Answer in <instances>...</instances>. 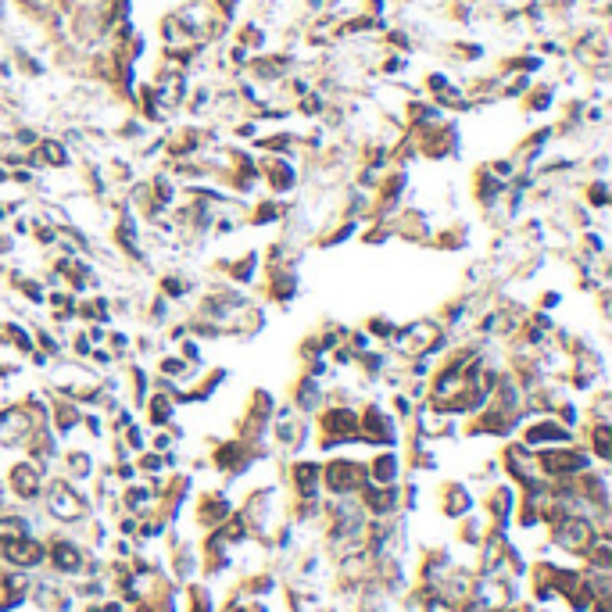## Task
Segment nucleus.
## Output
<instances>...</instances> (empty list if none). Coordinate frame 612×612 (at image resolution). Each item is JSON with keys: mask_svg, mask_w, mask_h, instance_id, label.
I'll return each mask as SVG.
<instances>
[{"mask_svg": "<svg viewBox=\"0 0 612 612\" xmlns=\"http://www.w3.org/2000/svg\"><path fill=\"white\" fill-rule=\"evenodd\" d=\"M258 183L269 190V197H287V194L297 190L301 169L287 155H262L258 158Z\"/></svg>", "mask_w": 612, "mask_h": 612, "instance_id": "obj_1", "label": "nucleus"}, {"mask_svg": "<svg viewBox=\"0 0 612 612\" xmlns=\"http://www.w3.org/2000/svg\"><path fill=\"white\" fill-rule=\"evenodd\" d=\"M322 426V448H333L341 441H358V412L348 405H326L319 412Z\"/></svg>", "mask_w": 612, "mask_h": 612, "instance_id": "obj_2", "label": "nucleus"}, {"mask_svg": "<svg viewBox=\"0 0 612 612\" xmlns=\"http://www.w3.org/2000/svg\"><path fill=\"white\" fill-rule=\"evenodd\" d=\"M215 265H219V276L226 283H233L240 290H251V287H258V276H262V251L251 248L236 258H219Z\"/></svg>", "mask_w": 612, "mask_h": 612, "instance_id": "obj_3", "label": "nucleus"}, {"mask_svg": "<svg viewBox=\"0 0 612 612\" xmlns=\"http://www.w3.org/2000/svg\"><path fill=\"white\" fill-rule=\"evenodd\" d=\"M365 480H369V473L362 469V462H351V458H336L319 476V483H326V491L333 494H355L365 487Z\"/></svg>", "mask_w": 612, "mask_h": 612, "instance_id": "obj_4", "label": "nucleus"}, {"mask_svg": "<svg viewBox=\"0 0 612 612\" xmlns=\"http://www.w3.org/2000/svg\"><path fill=\"white\" fill-rule=\"evenodd\" d=\"M358 437L376 441V444H394L397 441V426L380 405H365L358 412Z\"/></svg>", "mask_w": 612, "mask_h": 612, "instance_id": "obj_5", "label": "nucleus"}, {"mask_svg": "<svg viewBox=\"0 0 612 612\" xmlns=\"http://www.w3.org/2000/svg\"><path fill=\"white\" fill-rule=\"evenodd\" d=\"M505 194H508V183L505 179H498L487 165H480L476 172H473V201L483 208V211H494V208H501V201H505Z\"/></svg>", "mask_w": 612, "mask_h": 612, "instance_id": "obj_6", "label": "nucleus"}, {"mask_svg": "<svg viewBox=\"0 0 612 612\" xmlns=\"http://www.w3.org/2000/svg\"><path fill=\"white\" fill-rule=\"evenodd\" d=\"M573 441V430L569 426H562L555 415L548 419H534L523 426V444L527 448H544V444H569Z\"/></svg>", "mask_w": 612, "mask_h": 612, "instance_id": "obj_7", "label": "nucleus"}, {"mask_svg": "<svg viewBox=\"0 0 612 612\" xmlns=\"http://www.w3.org/2000/svg\"><path fill=\"white\" fill-rule=\"evenodd\" d=\"M290 201L287 197H262V201H255L251 204V211H248V222L251 229H265V226H283L287 222V215H290Z\"/></svg>", "mask_w": 612, "mask_h": 612, "instance_id": "obj_8", "label": "nucleus"}, {"mask_svg": "<svg viewBox=\"0 0 612 612\" xmlns=\"http://www.w3.org/2000/svg\"><path fill=\"white\" fill-rule=\"evenodd\" d=\"M555 97H559V83H530V90L519 101H523L527 115H544L555 108Z\"/></svg>", "mask_w": 612, "mask_h": 612, "instance_id": "obj_9", "label": "nucleus"}, {"mask_svg": "<svg viewBox=\"0 0 612 612\" xmlns=\"http://www.w3.org/2000/svg\"><path fill=\"white\" fill-rule=\"evenodd\" d=\"M197 290V280L194 276H187L183 269H172V272H165V276L158 280V294L165 297V301H187L190 294Z\"/></svg>", "mask_w": 612, "mask_h": 612, "instance_id": "obj_10", "label": "nucleus"}, {"mask_svg": "<svg viewBox=\"0 0 612 612\" xmlns=\"http://www.w3.org/2000/svg\"><path fill=\"white\" fill-rule=\"evenodd\" d=\"M0 344L11 348L15 355H33L36 351V341H33V329L25 322H0Z\"/></svg>", "mask_w": 612, "mask_h": 612, "instance_id": "obj_11", "label": "nucleus"}, {"mask_svg": "<svg viewBox=\"0 0 612 612\" xmlns=\"http://www.w3.org/2000/svg\"><path fill=\"white\" fill-rule=\"evenodd\" d=\"M430 248H437V251H466L469 248V226L466 222H455V226L434 229Z\"/></svg>", "mask_w": 612, "mask_h": 612, "instance_id": "obj_12", "label": "nucleus"}, {"mask_svg": "<svg viewBox=\"0 0 612 612\" xmlns=\"http://www.w3.org/2000/svg\"><path fill=\"white\" fill-rule=\"evenodd\" d=\"M233 43L248 47L251 54H262V50L269 47V33L262 29V22L248 18V22H240V25H236V36H233Z\"/></svg>", "mask_w": 612, "mask_h": 612, "instance_id": "obj_13", "label": "nucleus"}, {"mask_svg": "<svg viewBox=\"0 0 612 612\" xmlns=\"http://www.w3.org/2000/svg\"><path fill=\"white\" fill-rule=\"evenodd\" d=\"M358 229H362V222H355V219H336V226H329V229L319 233L315 248H341V243H348V240L358 236Z\"/></svg>", "mask_w": 612, "mask_h": 612, "instance_id": "obj_14", "label": "nucleus"}, {"mask_svg": "<svg viewBox=\"0 0 612 612\" xmlns=\"http://www.w3.org/2000/svg\"><path fill=\"white\" fill-rule=\"evenodd\" d=\"M11 487H15L22 498H36V491H40V469L33 462H18L11 469Z\"/></svg>", "mask_w": 612, "mask_h": 612, "instance_id": "obj_15", "label": "nucleus"}, {"mask_svg": "<svg viewBox=\"0 0 612 612\" xmlns=\"http://www.w3.org/2000/svg\"><path fill=\"white\" fill-rule=\"evenodd\" d=\"M50 508H54L61 519H76V515L83 512V501L76 498V491H72V487L57 483L54 491H50Z\"/></svg>", "mask_w": 612, "mask_h": 612, "instance_id": "obj_16", "label": "nucleus"}, {"mask_svg": "<svg viewBox=\"0 0 612 612\" xmlns=\"http://www.w3.org/2000/svg\"><path fill=\"white\" fill-rule=\"evenodd\" d=\"M609 201H612V190H609V179H605V176H591V179H584V208L605 211Z\"/></svg>", "mask_w": 612, "mask_h": 612, "instance_id": "obj_17", "label": "nucleus"}, {"mask_svg": "<svg viewBox=\"0 0 612 612\" xmlns=\"http://www.w3.org/2000/svg\"><path fill=\"white\" fill-rule=\"evenodd\" d=\"M172 412H176V397L169 390H155V394L147 397V419L155 422V426H165L172 419Z\"/></svg>", "mask_w": 612, "mask_h": 612, "instance_id": "obj_18", "label": "nucleus"}, {"mask_svg": "<svg viewBox=\"0 0 612 612\" xmlns=\"http://www.w3.org/2000/svg\"><path fill=\"white\" fill-rule=\"evenodd\" d=\"M448 57L451 61H462V65H476V61L487 57V50L476 40H455V43H448Z\"/></svg>", "mask_w": 612, "mask_h": 612, "instance_id": "obj_19", "label": "nucleus"}, {"mask_svg": "<svg viewBox=\"0 0 612 612\" xmlns=\"http://www.w3.org/2000/svg\"><path fill=\"white\" fill-rule=\"evenodd\" d=\"M365 473L373 476V483H394V480H397V458H394L390 451H387V455H376L373 466L365 469Z\"/></svg>", "mask_w": 612, "mask_h": 612, "instance_id": "obj_20", "label": "nucleus"}, {"mask_svg": "<svg viewBox=\"0 0 612 612\" xmlns=\"http://www.w3.org/2000/svg\"><path fill=\"white\" fill-rule=\"evenodd\" d=\"M362 329L369 333V341H383V344H390V336H394L397 322H394L390 315H369V319H365V326H362Z\"/></svg>", "mask_w": 612, "mask_h": 612, "instance_id": "obj_21", "label": "nucleus"}, {"mask_svg": "<svg viewBox=\"0 0 612 612\" xmlns=\"http://www.w3.org/2000/svg\"><path fill=\"white\" fill-rule=\"evenodd\" d=\"M54 566H57V569H69V573H76V569L83 566L79 548H76V544H54Z\"/></svg>", "mask_w": 612, "mask_h": 612, "instance_id": "obj_22", "label": "nucleus"}, {"mask_svg": "<svg viewBox=\"0 0 612 612\" xmlns=\"http://www.w3.org/2000/svg\"><path fill=\"white\" fill-rule=\"evenodd\" d=\"M588 434H591V448H595V455H598V458H609V455H612V441H609L612 430H609V422L598 419Z\"/></svg>", "mask_w": 612, "mask_h": 612, "instance_id": "obj_23", "label": "nucleus"}, {"mask_svg": "<svg viewBox=\"0 0 612 612\" xmlns=\"http://www.w3.org/2000/svg\"><path fill=\"white\" fill-rule=\"evenodd\" d=\"M408 72V54H383L380 57V76H401Z\"/></svg>", "mask_w": 612, "mask_h": 612, "instance_id": "obj_24", "label": "nucleus"}, {"mask_svg": "<svg viewBox=\"0 0 612 612\" xmlns=\"http://www.w3.org/2000/svg\"><path fill=\"white\" fill-rule=\"evenodd\" d=\"M487 169H491L498 179H505V183L515 176V162L512 158H494V162H487Z\"/></svg>", "mask_w": 612, "mask_h": 612, "instance_id": "obj_25", "label": "nucleus"}, {"mask_svg": "<svg viewBox=\"0 0 612 612\" xmlns=\"http://www.w3.org/2000/svg\"><path fill=\"white\" fill-rule=\"evenodd\" d=\"M559 304H562V294L559 290H544V297L537 301V308L541 312H552V308H559Z\"/></svg>", "mask_w": 612, "mask_h": 612, "instance_id": "obj_26", "label": "nucleus"}, {"mask_svg": "<svg viewBox=\"0 0 612 612\" xmlns=\"http://www.w3.org/2000/svg\"><path fill=\"white\" fill-rule=\"evenodd\" d=\"M15 251V236L11 233H4V229H0V258H8Z\"/></svg>", "mask_w": 612, "mask_h": 612, "instance_id": "obj_27", "label": "nucleus"}, {"mask_svg": "<svg viewBox=\"0 0 612 612\" xmlns=\"http://www.w3.org/2000/svg\"><path fill=\"white\" fill-rule=\"evenodd\" d=\"M605 169H609V158H605V155H598V158L591 162V172H595V176H605Z\"/></svg>", "mask_w": 612, "mask_h": 612, "instance_id": "obj_28", "label": "nucleus"}, {"mask_svg": "<svg viewBox=\"0 0 612 612\" xmlns=\"http://www.w3.org/2000/svg\"><path fill=\"white\" fill-rule=\"evenodd\" d=\"M11 229H15L18 236H25V233H29V219H15V226H11Z\"/></svg>", "mask_w": 612, "mask_h": 612, "instance_id": "obj_29", "label": "nucleus"}, {"mask_svg": "<svg viewBox=\"0 0 612 612\" xmlns=\"http://www.w3.org/2000/svg\"><path fill=\"white\" fill-rule=\"evenodd\" d=\"M462 4H473L476 8V4H483V0H462Z\"/></svg>", "mask_w": 612, "mask_h": 612, "instance_id": "obj_30", "label": "nucleus"}]
</instances>
